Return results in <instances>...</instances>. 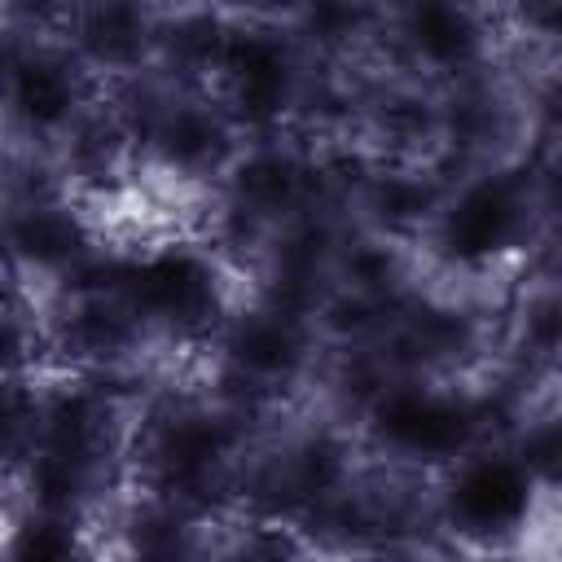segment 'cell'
Listing matches in <instances>:
<instances>
[{
    "mask_svg": "<svg viewBox=\"0 0 562 562\" xmlns=\"http://www.w3.org/2000/svg\"><path fill=\"white\" fill-rule=\"evenodd\" d=\"M241 145V127L211 88H171L162 79L136 127L140 176L171 193H211Z\"/></svg>",
    "mask_w": 562,
    "mask_h": 562,
    "instance_id": "cell-3",
    "label": "cell"
},
{
    "mask_svg": "<svg viewBox=\"0 0 562 562\" xmlns=\"http://www.w3.org/2000/svg\"><path fill=\"white\" fill-rule=\"evenodd\" d=\"M162 4L140 0H75L61 4L57 40L83 61L97 83H119L154 70Z\"/></svg>",
    "mask_w": 562,
    "mask_h": 562,
    "instance_id": "cell-4",
    "label": "cell"
},
{
    "mask_svg": "<svg viewBox=\"0 0 562 562\" xmlns=\"http://www.w3.org/2000/svg\"><path fill=\"white\" fill-rule=\"evenodd\" d=\"M307 79L312 57L294 40L285 9H228L211 92L246 140L285 136L294 127Z\"/></svg>",
    "mask_w": 562,
    "mask_h": 562,
    "instance_id": "cell-2",
    "label": "cell"
},
{
    "mask_svg": "<svg viewBox=\"0 0 562 562\" xmlns=\"http://www.w3.org/2000/svg\"><path fill=\"white\" fill-rule=\"evenodd\" d=\"M443 189H448V176L435 162H373L369 158L342 206V220L351 228L378 233L422 255L435 228Z\"/></svg>",
    "mask_w": 562,
    "mask_h": 562,
    "instance_id": "cell-5",
    "label": "cell"
},
{
    "mask_svg": "<svg viewBox=\"0 0 562 562\" xmlns=\"http://www.w3.org/2000/svg\"><path fill=\"white\" fill-rule=\"evenodd\" d=\"M505 18L501 4L470 0H404L382 4L364 66L378 75H408L430 88H457L501 66Z\"/></svg>",
    "mask_w": 562,
    "mask_h": 562,
    "instance_id": "cell-1",
    "label": "cell"
},
{
    "mask_svg": "<svg viewBox=\"0 0 562 562\" xmlns=\"http://www.w3.org/2000/svg\"><path fill=\"white\" fill-rule=\"evenodd\" d=\"M9 487H13V479H9V470H4V465H0V496H4V492H9Z\"/></svg>",
    "mask_w": 562,
    "mask_h": 562,
    "instance_id": "cell-6",
    "label": "cell"
}]
</instances>
